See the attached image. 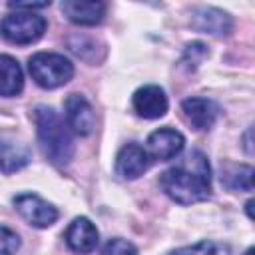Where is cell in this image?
<instances>
[{"label": "cell", "mask_w": 255, "mask_h": 255, "mask_svg": "<svg viewBox=\"0 0 255 255\" xmlns=\"http://www.w3.org/2000/svg\"><path fill=\"white\" fill-rule=\"evenodd\" d=\"M161 191L179 205L205 201L211 195V167L207 157L193 149L179 163L159 175Z\"/></svg>", "instance_id": "1"}, {"label": "cell", "mask_w": 255, "mask_h": 255, "mask_svg": "<svg viewBox=\"0 0 255 255\" xmlns=\"http://www.w3.org/2000/svg\"><path fill=\"white\" fill-rule=\"evenodd\" d=\"M32 118L44 157L58 167L68 165L74 157V137L68 124H64L62 116L50 106H36Z\"/></svg>", "instance_id": "2"}, {"label": "cell", "mask_w": 255, "mask_h": 255, "mask_svg": "<svg viewBox=\"0 0 255 255\" xmlns=\"http://www.w3.org/2000/svg\"><path fill=\"white\" fill-rule=\"evenodd\" d=\"M28 72L40 88L54 90V88H60L72 80L74 64L62 54L38 52L28 60Z\"/></svg>", "instance_id": "3"}, {"label": "cell", "mask_w": 255, "mask_h": 255, "mask_svg": "<svg viewBox=\"0 0 255 255\" xmlns=\"http://www.w3.org/2000/svg\"><path fill=\"white\" fill-rule=\"evenodd\" d=\"M46 32V18L34 12H12L0 22V34L12 44H32Z\"/></svg>", "instance_id": "4"}, {"label": "cell", "mask_w": 255, "mask_h": 255, "mask_svg": "<svg viewBox=\"0 0 255 255\" xmlns=\"http://www.w3.org/2000/svg\"><path fill=\"white\" fill-rule=\"evenodd\" d=\"M12 203H14L16 211L22 215V219L32 227L46 229V227L54 225L58 219V209L52 203L44 201L36 193H18L12 199Z\"/></svg>", "instance_id": "5"}, {"label": "cell", "mask_w": 255, "mask_h": 255, "mask_svg": "<svg viewBox=\"0 0 255 255\" xmlns=\"http://www.w3.org/2000/svg\"><path fill=\"white\" fill-rule=\"evenodd\" d=\"M191 28L197 32L213 34V36H227L233 30V18L215 6H195L191 10Z\"/></svg>", "instance_id": "6"}, {"label": "cell", "mask_w": 255, "mask_h": 255, "mask_svg": "<svg viewBox=\"0 0 255 255\" xmlns=\"http://www.w3.org/2000/svg\"><path fill=\"white\" fill-rule=\"evenodd\" d=\"M183 145H185L183 133L173 129V128H169V126H165V128H159V129L149 133L145 151H149L147 155H151L153 159L167 161V159L177 157L183 151Z\"/></svg>", "instance_id": "7"}, {"label": "cell", "mask_w": 255, "mask_h": 255, "mask_svg": "<svg viewBox=\"0 0 255 255\" xmlns=\"http://www.w3.org/2000/svg\"><path fill=\"white\" fill-rule=\"evenodd\" d=\"M64 114L68 120V128H72L78 135H90L96 128L94 108L82 94H70L64 100Z\"/></svg>", "instance_id": "8"}, {"label": "cell", "mask_w": 255, "mask_h": 255, "mask_svg": "<svg viewBox=\"0 0 255 255\" xmlns=\"http://www.w3.org/2000/svg\"><path fill=\"white\" fill-rule=\"evenodd\" d=\"M131 104H133V110L137 112V116H141L145 120H157V118L165 116V112H167V96H165L163 88H159L155 84L137 88L133 92Z\"/></svg>", "instance_id": "9"}, {"label": "cell", "mask_w": 255, "mask_h": 255, "mask_svg": "<svg viewBox=\"0 0 255 255\" xmlns=\"http://www.w3.org/2000/svg\"><path fill=\"white\" fill-rule=\"evenodd\" d=\"M147 167H149V155L135 141L126 143L116 155V173L124 179H137L147 171Z\"/></svg>", "instance_id": "10"}, {"label": "cell", "mask_w": 255, "mask_h": 255, "mask_svg": "<svg viewBox=\"0 0 255 255\" xmlns=\"http://www.w3.org/2000/svg\"><path fill=\"white\" fill-rule=\"evenodd\" d=\"M64 239H66V245L74 253L84 255V253H92L98 247L100 233L88 217H76V219H72V223L64 231Z\"/></svg>", "instance_id": "11"}, {"label": "cell", "mask_w": 255, "mask_h": 255, "mask_svg": "<svg viewBox=\"0 0 255 255\" xmlns=\"http://www.w3.org/2000/svg\"><path fill=\"white\" fill-rule=\"evenodd\" d=\"M30 159H32V151L28 143L12 135H0V173L10 175L26 167Z\"/></svg>", "instance_id": "12"}, {"label": "cell", "mask_w": 255, "mask_h": 255, "mask_svg": "<svg viewBox=\"0 0 255 255\" xmlns=\"http://www.w3.org/2000/svg\"><path fill=\"white\" fill-rule=\"evenodd\" d=\"M60 8L70 22L80 26H96L106 14V4L98 0H64Z\"/></svg>", "instance_id": "13"}, {"label": "cell", "mask_w": 255, "mask_h": 255, "mask_svg": "<svg viewBox=\"0 0 255 255\" xmlns=\"http://www.w3.org/2000/svg\"><path fill=\"white\" fill-rule=\"evenodd\" d=\"M181 112L195 129H209L219 118L221 110L209 98H187L181 102Z\"/></svg>", "instance_id": "14"}, {"label": "cell", "mask_w": 255, "mask_h": 255, "mask_svg": "<svg viewBox=\"0 0 255 255\" xmlns=\"http://www.w3.org/2000/svg\"><path fill=\"white\" fill-rule=\"evenodd\" d=\"M24 88V74L16 58L0 54V96H18Z\"/></svg>", "instance_id": "15"}, {"label": "cell", "mask_w": 255, "mask_h": 255, "mask_svg": "<svg viewBox=\"0 0 255 255\" xmlns=\"http://www.w3.org/2000/svg\"><path fill=\"white\" fill-rule=\"evenodd\" d=\"M253 167L245 163H227L221 169V183L231 191H253Z\"/></svg>", "instance_id": "16"}, {"label": "cell", "mask_w": 255, "mask_h": 255, "mask_svg": "<svg viewBox=\"0 0 255 255\" xmlns=\"http://www.w3.org/2000/svg\"><path fill=\"white\" fill-rule=\"evenodd\" d=\"M169 255H231V249H229L227 243L203 239V241H199V243H195V245H187V247L173 249Z\"/></svg>", "instance_id": "17"}, {"label": "cell", "mask_w": 255, "mask_h": 255, "mask_svg": "<svg viewBox=\"0 0 255 255\" xmlns=\"http://www.w3.org/2000/svg\"><path fill=\"white\" fill-rule=\"evenodd\" d=\"M209 56V50L203 42H191L185 46V52H183V62L189 66V68H195L199 66L205 58Z\"/></svg>", "instance_id": "18"}, {"label": "cell", "mask_w": 255, "mask_h": 255, "mask_svg": "<svg viewBox=\"0 0 255 255\" xmlns=\"http://www.w3.org/2000/svg\"><path fill=\"white\" fill-rule=\"evenodd\" d=\"M102 255H137V249L128 239L114 237L102 247Z\"/></svg>", "instance_id": "19"}, {"label": "cell", "mask_w": 255, "mask_h": 255, "mask_svg": "<svg viewBox=\"0 0 255 255\" xmlns=\"http://www.w3.org/2000/svg\"><path fill=\"white\" fill-rule=\"evenodd\" d=\"M20 249V237L6 225H0V255H14Z\"/></svg>", "instance_id": "20"}, {"label": "cell", "mask_w": 255, "mask_h": 255, "mask_svg": "<svg viewBox=\"0 0 255 255\" xmlns=\"http://www.w3.org/2000/svg\"><path fill=\"white\" fill-rule=\"evenodd\" d=\"M50 6V2H8V8L16 10V12H34V10H42Z\"/></svg>", "instance_id": "21"}, {"label": "cell", "mask_w": 255, "mask_h": 255, "mask_svg": "<svg viewBox=\"0 0 255 255\" xmlns=\"http://www.w3.org/2000/svg\"><path fill=\"white\" fill-rule=\"evenodd\" d=\"M251 207H253V199H249V201L245 203V209H247V215H249V219H253V213H251Z\"/></svg>", "instance_id": "22"}, {"label": "cell", "mask_w": 255, "mask_h": 255, "mask_svg": "<svg viewBox=\"0 0 255 255\" xmlns=\"http://www.w3.org/2000/svg\"><path fill=\"white\" fill-rule=\"evenodd\" d=\"M243 255H253V247H249V249H247V251H245Z\"/></svg>", "instance_id": "23"}]
</instances>
